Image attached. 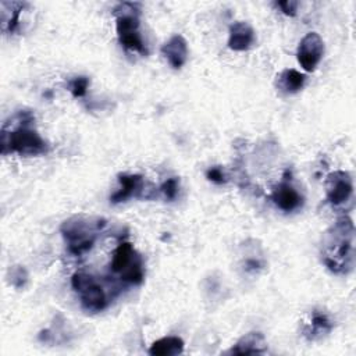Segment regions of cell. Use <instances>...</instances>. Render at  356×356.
<instances>
[{
    "instance_id": "20",
    "label": "cell",
    "mask_w": 356,
    "mask_h": 356,
    "mask_svg": "<svg viewBox=\"0 0 356 356\" xmlns=\"http://www.w3.org/2000/svg\"><path fill=\"white\" fill-rule=\"evenodd\" d=\"M206 178H207L209 181L214 182V184H218V185L227 182V177H225L222 168L218 167V165L210 167V168L206 171Z\"/></svg>"
},
{
    "instance_id": "8",
    "label": "cell",
    "mask_w": 356,
    "mask_h": 356,
    "mask_svg": "<svg viewBox=\"0 0 356 356\" xmlns=\"http://www.w3.org/2000/svg\"><path fill=\"white\" fill-rule=\"evenodd\" d=\"M353 193V181L348 171H334L325 178L327 200L334 204H342L350 199Z\"/></svg>"
},
{
    "instance_id": "12",
    "label": "cell",
    "mask_w": 356,
    "mask_h": 356,
    "mask_svg": "<svg viewBox=\"0 0 356 356\" xmlns=\"http://www.w3.org/2000/svg\"><path fill=\"white\" fill-rule=\"evenodd\" d=\"M118 182L121 188L110 197L113 203H121L131 197H139L145 191V182L139 174H120Z\"/></svg>"
},
{
    "instance_id": "15",
    "label": "cell",
    "mask_w": 356,
    "mask_h": 356,
    "mask_svg": "<svg viewBox=\"0 0 356 356\" xmlns=\"http://www.w3.org/2000/svg\"><path fill=\"white\" fill-rule=\"evenodd\" d=\"M184 352V341L179 337L168 335L154 341L149 348L152 356H175Z\"/></svg>"
},
{
    "instance_id": "22",
    "label": "cell",
    "mask_w": 356,
    "mask_h": 356,
    "mask_svg": "<svg viewBox=\"0 0 356 356\" xmlns=\"http://www.w3.org/2000/svg\"><path fill=\"white\" fill-rule=\"evenodd\" d=\"M26 282V271L22 267H15L11 271V284L15 288L24 286Z\"/></svg>"
},
{
    "instance_id": "21",
    "label": "cell",
    "mask_w": 356,
    "mask_h": 356,
    "mask_svg": "<svg viewBox=\"0 0 356 356\" xmlns=\"http://www.w3.org/2000/svg\"><path fill=\"white\" fill-rule=\"evenodd\" d=\"M275 4H277V7L281 8V11L285 15H289V17L296 15L298 6H299V3L296 0H281V1H277Z\"/></svg>"
},
{
    "instance_id": "16",
    "label": "cell",
    "mask_w": 356,
    "mask_h": 356,
    "mask_svg": "<svg viewBox=\"0 0 356 356\" xmlns=\"http://www.w3.org/2000/svg\"><path fill=\"white\" fill-rule=\"evenodd\" d=\"M1 29L3 32L13 33L19 21V14L25 7V3L21 1H1Z\"/></svg>"
},
{
    "instance_id": "18",
    "label": "cell",
    "mask_w": 356,
    "mask_h": 356,
    "mask_svg": "<svg viewBox=\"0 0 356 356\" xmlns=\"http://www.w3.org/2000/svg\"><path fill=\"white\" fill-rule=\"evenodd\" d=\"M89 86L88 76H75L68 82V89L74 97H83Z\"/></svg>"
},
{
    "instance_id": "5",
    "label": "cell",
    "mask_w": 356,
    "mask_h": 356,
    "mask_svg": "<svg viewBox=\"0 0 356 356\" xmlns=\"http://www.w3.org/2000/svg\"><path fill=\"white\" fill-rule=\"evenodd\" d=\"M110 270L118 274L121 281L132 285H139L145 277L142 257L129 242H122L117 246L111 257Z\"/></svg>"
},
{
    "instance_id": "13",
    "label": "cell",
    "mask_w": 356,
    "mask_h": 356,
    "mask_svg": "<svg viewBox=\"0 0 356 356\" xmlns=\"http://www.w3.org/2000/svg\"><path fill=\"white\" fill-rule=\"evenodd\" d=\"M161 54L168 61V64L179 70L188 58V43L182 35L171 36L161 47Z\"/></svg>"
},
{
    "instance_id": "10",
    "label": "cell",
    "mask_w": 356,
    "mask_h": 356,
    "mask_svg": "<svg viewBox=\"0 0 356 356\" xmlns=\"http://www.w3.org/2000/svg\"><path fill=\"white\" fill-rule=\"evenodd\" d=\"M334 328V321L330 314L323 310H313L309 320L303 324L302 334L309 341H318L327 337Z\"/></svg>"
},
{
    "instance_id": "7",
    "label": "cell",
    "mask_w": 356,
    "mask_h": 356,
    "mask_svg": "<svg viewBox=\"0 0 356 356\" xmlns=\"http://www.w3.org/2000/svg\"><path fill=\"white\" fill-rule=\"evenodd\" d=\"M324 56V42L317 32L306 33L299 42L296 58L300 67L306 72H312L317 68Z\"/></svg>"
},
{
    "instance_id": "9",
    "label": "cell",
    "mask_w": 356,
    "mask_h": 356,
    "mask_svg": "<svg viewBox=\"0 0 356 356\" xmlns=\"http://www.w3.org/2000/svg\"><path fill=\"white\" fill-rule=\"evenodd\" d=\"M271 200L280 210L285 213L295 211L303 204L302 195L298 192V189L292 186L291 179H288L286 174L284 175V179L273 189Z\"/></svg>"
},
{
    "instance_id": "19",
    "label": "cell",
    "mask_w": 356,
    "mask_h": 356,
    "mask_svg": "<svg viewBox=\"0 0 356 356\" xmlns=\"http://www.w3.org/2000/svg\"><path fill=\"white\" fill-rule=\"evenodd\" d=\"M178 188H179V182L177 178H168L165 179L161 186H160V192L164 195V197L167 200H174L178 195Z\"/></svg>"
},
{
    "instance_id": "6",
    "label": "cell",
    "mask_w": 356,
    "mask_h": 356,
    "mask_svg": "<svg viewBox=\"0 0 356 356\" xmlns=\"http://www.w3.org/2000/svg\"><path fill=\"white\" fill-rule=\"evenodd\" d=\"M71 285L74 291L79 295L81 306L86 312L97 313L107 307V295L93 275L83 271L75 273L71 278Z\"/></svg>"
},
{
    "instance_id": "17",
    "label": "cell",
    "mask_w": 356,
    "mask_h": 356,
    "mask_svg": "<svg viewBox=\"0 0 356 356\" xmlns=\"http://www.w3.org/2000/svg\"><path fill=\"white\" fill-rule=\"evenodd\" d=\"M306 83V75L293 70V68H286L284 70L277 79V88L284 92V93H296L302 90V88Z\"/></svg>"
},
{
    "instance_id": "1",
    "label": "cell",
    "mask_w": 356,
    "mask_h": 356,
    "mask_svg": "<svg viewBox=\"0 0 356 356\" xmlns=\"http://www.w3.org/2000/svg\"><path fill=\"white\" fill-rule=\"evenodd\" d=\"M321 260L335 274H348L355 261V227L348 216L339 217L324 234Z\"/></svg>"
},
{
    "instance_id": "4",
    "label": "cell",
    "mask_w": 356,
    "mask_h": 356,
    "mask_svg": "<svg viewBox=\"0 0 356 356\" xmlns=\"http://www.w3.org/2000/svg\"><path fill=\"white\" fill-rule=\"evenodd\" d=\"M139 4L138 3H118L114 8L115 29L120 43L132 51L147 54L145 43L139 33Z\"/></svg>"
},
{
    "instance_id": "2",
    "label": "cell",
    "mask_w": 356,
    "mask_h": 356,
    "mask_svg": "<svg viewBox=\"0 0 356 356\" xmlns=\"http://www.w3.org/2000/svg\"><path fill=\"white\" fill-rule=\"evenodd\" d=\"M19 125L13 131L1 128V154L18 153L21 156H38L49 150L47 142L31 128L33 117L31 113L24 111L18 114Z\"/></svg>"
},
{
    "instance_id": "3",
    "label": "cell",
    "mask_w": 356,
    "mask_h": 356,
    "mask_svg": "<svg viewBox=\"0 0 356 356\" xmlns=\"http://www.w3.org/2000/svg\"><path fill=\"white\" fill-rule=\"evenodd\" d=\"M106 225L102 218L72 217L64 221L60 231L65 239L68 252L72 256H82L93 248L97 232Z\"/></svg>"
},
{
    "instance_id": "14",
    "label": "cell",
    "mask_w": 356,
    "mask_h": 356,
    "mask_svg": "<svg viewBox=\"0 0 356 356\" xmlns=\"http://www.w3.org/2000/svg\"><path fill=\"white\" fill-rule=\"evenodd\" d=\"M267 352V341L261 332H248L228 350L231 355H263Z\"/></svg>"
},
{
    "instance_id": "11",
    "label": "cell",
    "mask_w": 356,
    "mask_h": 356,
    "mask_svg": "<svg viewBox=\"0 0 356 356\" xmlns=\"http://www.w3.org/2000/svg\"><path fill=\"white\" fill-rule=\"evenodd\" d=\"M256 42L253 28L245 21H236L229 26L228 47L234 51H245Z\"/></svg>"
}]
</instances>
